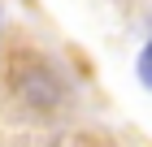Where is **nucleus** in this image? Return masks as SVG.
<instances>
[{
	"label": "nucleus",
	"mask_w": 152,
	"mask_h": 147,
	"mask_svg": "<svg viewBox=\"0 0 152 147\" xmlns=\"http://www.w3.org/2000/svg\"><path fill=\"white\" fill-rule=\"evenodd\" d=\"M139 74H143V82L152 87V43H148V52H143V61H139Z\"/></svg>",
	"instance_id": "obj_1"
}]
</instances>
